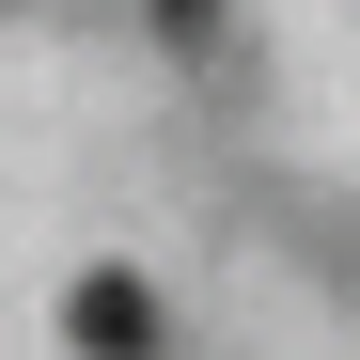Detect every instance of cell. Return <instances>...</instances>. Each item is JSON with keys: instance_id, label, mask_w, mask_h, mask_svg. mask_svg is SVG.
I'll return each mask as SVG.
<instances>
[{"instance_id": "2", "label": "cell", "mask_w": 360, "mask_h": 360, "mask_svg": "<svg viewBox=\"0 0 360 360\" xmlns=\"http://www.w3.org/2000/svg\"><path fill=\"white\" fill-rule=\"evenodd\" d=\"M157 32L172 47H219V0H157Z\"/></svg>"}, {"instance_id": "1", "label": "cell", "mask_w": 360, "mask_h": 360, "mask_svg": "<svg viewBox=\"0 0 360 360\" xmlns=\"http://www.w3.org/2000/svg\"><path fill=\"white\" fill-rule=\"evenodd\" d=\"M63 329H79V360H157V297H141L126 266H94V282L63 297Z\"/></svg>"}]
</instances>
